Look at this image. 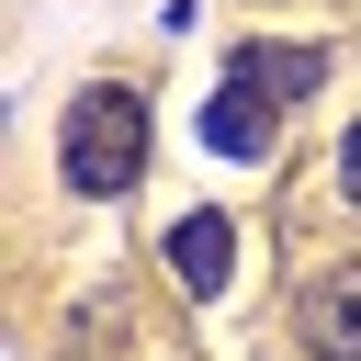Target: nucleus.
Wrapping results in <instances>:
<instances>
[{
	"mask_svg": "<svg viewBox=\"0 0 361 361\" xmlns=\"http://www.w3.org/2000/svg\"><path fill=\"white\" fill-rule=\"evenodd\" d=\"M293 338H305V361H361V259L350 271H316L293 293Z\"/></svg>",
	"mask_w": 361,
	"mask_h": 361,
	"instance_id": "nucleus-2",
	"label": "nucleus"
},
{
	"mask_svg": "<svg viewBox=\"0 0 361 361\" xmlns=\"http://www.w3.org/2000/svg\"><path fill=\"white\" fill-rule=\"evenodd\" d=\"M338 203H350V214H361V124H350V135H338Z\"/></svg>",
	"mask_w": 361,
	"mask_h": 361,
	"instance_id": "nucleus-6",
	"label": "nucleus"
},
{
	"mask_svg": "<svg viewBox=\"0 0 361 361\" xmlns=\"http://www.w3.org/2000/svg\"><path fill=\"white\" fill-rule=\"evenodd\" d=\"M169 271H180V293L214 305L226 271H237V226H226V214H180V226H169Z\"/></svg>",
	"mask_w": 361,
	"mask_h": 361,
	"instance_id": "nucleus-5",
	"label": "nucleus"
},
{
	"mask_svg": "<svg viewBox=\"0 0 361 361\" xmlns=\"http://www.w3.org/2000/svg\"><path fill=\"white\" fill-rule=\"evenodd\" d=\"M226 79H237V90H259V102H305V90L327 79V45H282V34H248V45L226 56Z\"/></svg>",
	"mask_w": 361,
	"mask_h": 361,
	"instance_id": "nucleus-3",
	"label": "nucleus"
},
{
	"mask_svg": "<svg viewBox=\"0 0 361 361\" xmlns=\"http://www.w3.org/2000/svg\"><path fill=\"white\" fill-rule=\"evenodd\" d=\"M271 135H282V102H259V90H237V79L203 102V147H214V158H271Z\"/></svg>",
	"mask_w": 361,
	"mask_h": 361,
	"instance_id": "nucleus-4",
	"label": "nucleus"
},
{
	"mask_svg": "<svg viewBox=\"0 0 361 361\" xmlns=\"http://www.w3.org/2000/svg\"><path fill=\"white\" fill-rule=\"evenodd\" d=\"M56 169H68V192H90V203L135 192V180H147V102H135L124 79H90V90L68 102V124H56Z\"/></svg>",
	"mask_w": 361,
	"mask_h": 361,
	"instance_id": "nucleus-1",
	"label": "nucleus"
}]
</instances>
